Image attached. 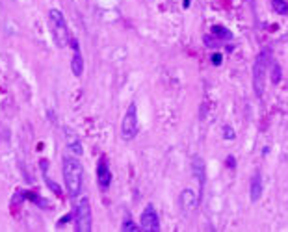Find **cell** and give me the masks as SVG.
<instances>
[{
    "instance_id": "cell-3",
    "label": "cell",
    "mask_w": 288,
    "mask_h": 232,
    "mask_svg": "<svg viewBox=\"0 0 288 232\" xmlns=\"http://www.w3.org/2000/svg\"><path fill=\"white\" fill-rule=\"evenodd\" d=\"M48 20H50V28H52L54 39L60 46H66L69 41H71V33H69V28H67L66 17L60 9H50L48 11Z\"/></svg>"
},
{
    "instance_id": "cell-15",
    "label": "cell",
    "mask_w": 288,
    "mask_h": 232,
    "mask_svg": "<svg viewBox=\"0 0 288 232\" xmlns=\"http://www.w3.org/2000/svg\"><path fill=\"white\" fill-rule=\"evenodd\" d=\"M272 6H274V11L279 15H288V4L284 0H272Z\"/></svg>"
},
{
    "instance_id": "cell-5",
    "label": "cell",
    "mask_w": 288,
    "mask_h": 232,
    "mask_svg": "<svg viewBox=\"0 0 288 232\" xmlns=\"http://www.w3.org/2000/svg\"><path fill=\"white\" fill-rule=\"evenodd\" d=\"M138 134V108L136 104H130L126 113H124L123 121H121V136L124 141H130L136 138Z\"/></svg>"
},
{
    "instance_id": "cell-2",
    "label": "cell",
    "mask_w": 288,
    "mask_h": 232,
    "mask_svg": "<svg viewBox=\"0 0 288 232\" xmlns=\"http://www.w3.org/2000/svg\"><path fill=\"white\" fill-rule=\"evenodd\" d=\"M272 52L270 48H264L258 52V56L253 61V89H255L256 97L260 99L264 95V78H266V73H268V67L272 63Z\"/></svg>"
},
{
    "instance_id": "cell-7",
    "label": "cell",
    "mask_w": 288,
    "mask_h": 232,
    "mask_svg": "<svg viewBox=\"0 0 288 232\" xmlns=\"http://www.w3.org/2000/svg\"><path fill=\"white\" fill-rule=\"evenodd\" d=\"M199 203H201V197H199L194 190L186 188V190L180 192L178 205H180V208H182V212H194L197 206H199Z\"/></svg>"
},
{
    "instance_id": "cell-11",
    "label": "cell",
    "mask_w": 288,
    "mask_h": 232,
    "mask_svg": "<svg viewBox=\"0 0 288 232\" xmlns=\"http://www.w3.org/2000/svg\"><path fill=\"white\" fill-rule=\"evenodd\" d=\"M66 143H67L69 153L74 154V156H80V154L84 153V149H82V143H80L78 136L72 132L71 128H66Z\"/></svg>"
},
{
    "instance_id": "cell-9",
    "label": "cell",
    "mask_w": 288,
    "mask_h": 232,
    "mask_svg": "<svg viewBox=\"0 0 288 232\" xmlns=\"http://www.w3.org/2000/svg\"><path fill=\"white\" fill-rule=\"evenodd\" d=\"M97 182H98V188H100V190H108L112 184V173H110V169H108V164H106L104 160L98 162Z\"/></svg>"
},
{
    "instance_id": "cell-22",
    "label": "cell",
    "mask_w": 288,
    "mask_h": 232,
    "mask_svg": "<svg viewBox=\"0 0 288 232\" xmlns=\"http://www.w3.org/2000/svg\"><path fill=\"white\" fill-rule=\"evenodd\" d=\"M251 2H253V0H251Z\"/></svg>"
},
{
    "instance_id": "cell-18",
    "label": "cell",
    "mask_w": 288,
    "mask_h": 232,
    "mask_svg": "<svg viewBox=\"0 0 288 232\" xmlns=\"http://www.w3.org/2000/svg\"><path fill=\"white\" fill-rule=\"evenodd\" d=\"M212 63H214V65H220V63H222V56H220V54H212Z\"/></svg>"
},
{
    "instance_id": "cell-8",
    "label": "cell",
    "mask_w": 288,
    "mask_h": 232,
    "mask_svg": "<svg viewBox=\"0 0 288 232\" xmlns=\"http://www.w3.org/2000/svg\"><path fill=\"white\" fill-rule=\"evenodd\" d=\"M192 175L194 179L199 182V197H203V190H204V162L201 160L199 154H196L192 158Z\"/></svg>"
},
{
    "instance_id": "cell-4",
    "label": "cell",
    "mask_w": 288,
    "mask_h": 232,
    "mask_svg": "<svg viewBox=\"0 0 288 232\" xmlns=\"http://www.w3.org/2000/svg\"><path fill=\"white\" fill-rule=\"evenodd\" d=\"M74 225L78 232L92 231V205L88 197H80L76 205V214H74Z\"/></svg>"
},
{
    "instance_id": "cell-16",
    "label": "cell",
    "mask_w": 288,
    "mask_h": 232,
    "mask_svg": "<svg viewBox=\"0 0 288 232\" xmlns=\"http://www.w3.org/2000/svg\"><path fill=\"white\" fill-rule=\"evenodd\" d=\"M121 231H124V232H136V231H142V229H138L136 223H134L132 219H124L123 225H121Z\"/></svg>"
},
{
    "instance_id": "cell-17",
    "label": "cell",
    "mask_w": 288,
    "mask_h": 232,
    "mask_svg": "<svg viewBox=\"0 0 288 232\" xmlns=\"http://www.w3.org/2000/svg\"><path fill=\"white\" fill-rule=\"evenodd\" d=\"M223 138L227 139V141H232V139L236 138V132H234V130H232V128H230L229 125L223 126Z\"/></svg>"
},
{
    "instance_id": "cell-21",
    "label": "cell",
    "mask_w": 288,
    "mask_h": 232,
    "mask_svg": "<svg viewBox=\"0 0 288 232\" xmlns=\"http://www.w3.org/2000/svg\"><path fill=\"white\" fill-rule=\"evenodd\" d=\"M190 2L192 0H184V7H190Z\"/></svg>"
},
{
    "instance_id": "cell-20",
    "label": "cell",
    "mask_w": 288,
    "mask_h": 232,
    "mask_svg": "<svg viewBox=\"0 0 288 232\" xmlns=\"http://www.w3.org/2000/svg\"><path fill=\"white\" fill-rule=\"evenodd\" d=\"M227 164H229L230 167H236V160L232 158V156H229V158H227Z\"/></svg>"
},
{
    "instance_id": "cell-12",
    "label": "cell",
    "mask_w": 288,
    "mask_h": 232,
    "mask_svg": "<svg viewBox=\"0 0 288 232\" xmlns=\"http://www.w3.org/2000/svg\"><path fill=\"white\" fill-rule=\"evenodd\" d=\"M71 71L74 76H82V73H84V58L80 54V48H74V54H72L71 60Z\"/></svg>"
},
{
    "instance_id": "cell-6",
    "label": "cell",
    "mask_w": 288,
    "mask_h": 232,
    "mask_svg": "<svg viewBox=\"0 0 288 232\" xmlns=\"http://www.w3.org/2000/svg\"><path fill=\"white\" fill-rule=\"evenodd\" d=\"M142 231H149V232L160 231V219H158V214L152 205H147L145 210L142 212Z\"/></svg>"
},
{
    "instance_id": "cell-14",
    "label": "cell",
    "mask_w": 288,
    "mask_h": 232,
    "mask_svg": "<svg viewBox=\"0 0 288 232\" xmlns=\"http://www.w3.org/2000/svg\"><path fill=\"white\" fill-rule=\"evenodd\" d=\"M270 67H272V84H279L281 82V76H282V71H281V65L277 63V61H272L270 63Z\"/></svg>"
},
{
    "instance_id": "cell-1",
    "label": "cell",
    "mask_w": 288,
    "mask_h": 232,
    "mask_svg": "<svg viewBox=\"0 0 288 232\" xmlns=\"http://www.w3.org/2000/svg\"><path fill=\"white\" fill-rule=\"evenodd\" d=\"M64 182H66L67 193L71 197H78L82 192V182H84V167L76 156L64 158Z\"/></svg>"
},
{
    "instance_id": "cell-13",
    "label": "cell",
    "mask_w": 288,
    "mask_h": 232,
    "mask_svg": "<svg viewBox=\"0 0 288 232\" xmlns=\"http://www.w3.org/2000/svg\"><path fill=\"white\" fill-rule=\"evenodd\" d=\"M212 33L216 35L218 39L220 41H230L232 39V32H230L229 28H225V26H212Z\"/></svg>"
},
{
    "instance_id": "cell-19",
    "label": "cell",
    "mask_w": 288,
    "mask_h": 232,
    "mask_svg": "<svg viewBox=\"0 0 288 232\" xmlns=\"http://www.w3.org/2000/svg\"><path fill=\"white\" fill-rule=\"evenodd\" d=\"M46 184L50 186V188H52V190H54V192H56V193H60V188H58V186H56V184H54L52 180H46Z\"/></svg>"
},
{
    "instance_id": "cell-10",
    "label": "cell",
    "mask_w": 288,
    "mask_h": 232,
    "mask_svg": "<svg viewBox=\"0 0 288 232\" xmlns=\"http://www.w3.org/2000/svg\"><path fill=\"white\" fill-rule=\"evenodd\" d=\"M262 192H264V182H262L260 173L256 171L255 175H253L251 182H249V197H251V201L256 203V201L262 197Z\"/></svg>"
}]
</instances>
